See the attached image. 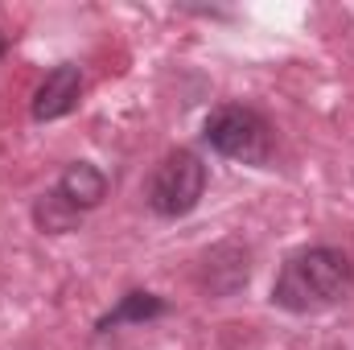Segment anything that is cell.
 <instances>
[{"label":"cell","mask_w":354,"mask_h":350,"mask_svg":"<svg viewBox=\"0 0 354 350\" xmlns=\"http://www.w3.org/2000/svg\"><path fill=\"white\" fill-rule=\"evenodd\" d=\"M354 293V264L338 248H301L292 252L276 284H272V305L288 313H322L342 305Z\"/></svg>","instance_id":"obj_1"},{"label":"cell","mask_w":354,"mask_h":350,"mask_svg":"<svg viewBox=\"0 0 354 350\" xmlns=\"http://www.w3.org/2000/svg\"><path fill=\"white\" fill-rule=\"evenodd\" d=\"M202 136L218 157H231L243 165H268L272 161V128L256 107H243V103L214 107L202 124Z\"/></svg>","instance_id":"obj_2"},{"label":"cell","mask_w":354,"mask_h":350,"mask_svg":"<svg viewBox=\"0 0 354 350\" xmlns=\"http://www.w3.org/2000/svg\"><path fill=\"white\" fill-rule=\"evenodd\" d=\"M202 194H206V165L189 149L165 153L161 165L149 177V190H145L153 214H161V219H185L202 202Z\"/></svg>","instance_id":"obj_3"},{"label":"cell","mask_w":354,"mask_h":350,"mask_svg":"<svg viewBox=\"0 0 354 350\" xmlns=\"http://www.w3.org/2000/svg\"><path fill=\"white\" fill-rule=\"evenodd\" d=\"M83 99V71L75 62H62L46 71V79L33 91V120H62L79 107Z\"/></svg>","instance_id":"obj_4"},{"label":"cell","mask_w":354,"mask_h":350,"mask_svg":"<svg viewBox=\"0 0 354 350\" xmlns=\"http://www.w3.org/2000/svg\"><path fill=\"white\" fill-rule=\"evenodd\" d=\"M58 198L66 202V206H75L79 214L83 210H95L103 198H107V177L99 174L91 161H75V165H66V174L58 177Z\"/></svg>","instance_id":"obj_5"},{"label":"cell","mask_w":354,"mask_h":350,"mask_svg":"<svg viewBox=\"0 0 354 350\" xmlns=\"http://www.w3.org/2000/svg\"><path fill=\"white\" fill-rule=\"evenodd\" d=\"M165 313V301L157 297V293H128L103 322H99V334H111V330H120L124 322H149V317H161Z\"/></svg>","instance_id":"obj_6"},{"label":"cell","mask_w":354,"mask_h":350,"mask_svg":"<svg viewBox=\"0 0 354 350\" xmlns=\"http://www.w3.org/2000/svg\"><path fill=\"white\" fill-rule=\"evenodd\" d=\"M33 219H37V227L50 231V235H62V231H75V227H79V210L66 206V202L58 198V190L41 194V202L33 206Z\"/></svg>","instance_id":"obj_7"}]
</instances>
